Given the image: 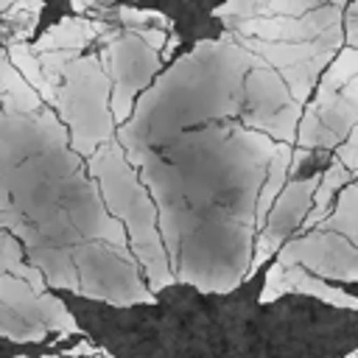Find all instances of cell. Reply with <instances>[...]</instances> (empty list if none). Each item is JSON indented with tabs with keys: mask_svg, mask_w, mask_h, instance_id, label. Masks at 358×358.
<instances>
[{
	"mask_svg": "<svg viewBox=\"0 0 358 358\" xmlns=\"http://www.w3.org/2000/svg\"><path fill=\"white\" fill-rule=\"evenodd\" d=\"M257 62L229 31L199 42L154 78L137 98L131 117L117 129L126 157L159 151L193 129L241 120L243 78Z\"/></svg>",
	"mask_w": 358,
	"mask_h": 358,
	"instance_id": "6da1fadb",
	"label": "cell"
},
{
	"mask_svg": "<svg viewBox=\"0 0 358 358\" xmlns=\"http://www.w3.org/2000/svg\"><path fill=\"white\" fill-rule=\"evenodd\" d=\"M87 171L95 179L109 215L123 224L129 249H131L134 260H140L145 268L148 291L154 294V291H162L171 282H176L162 235H159V218H157L154 199L145 190V185L140 182L137 168L126 159V151L117 143V137L109 140L106 145H101L87 159Z\"/></svg>",
	"mask_w": 358,
	"mask_h": 358,
	"instance_id": "7a4b0ae2",
	"label": "cell"
},
{
	"mask_svg": "<svg viewBox=\"0 0 358 358\" xmlns=\"http://www.w3.org/2000/svg\"><path fill=\"white\" fill-rule=\"evenodd\" d=\"M53 106L70 129V148L84 159L117 137V123L112 117V84L101 56L90 53L67 64Z\"/></svg>",
	"mask_w": 358,
	"mask_h": 358,
	"instance_id": "3957f363",
	"label": "cell"
},
{
	"mask_svg": "<svg viewBox=\"0 0 358 358\" xmlns=\"http://www.w3.org/2000/svg\"><path fill=\"white\" fill-rule=\"evenodd\" d=\"M173 28H126L101 50V64L112 84V117L117 129L131 117L137 98L154 84L162 62L173 53Z\"/></svg>",
	"mask_w": 358,
	"mask_h": 358,
	"instance_id": "277c9868",
	"label": "cell"
},
{
	"mask_svg": "<svg viewBox=\"0 0 358 358\" xmlns=\"http://www.w3.org/2000/svg\"><path fill=\"white\" fill-rule=\"evenodd\" d=\"M78 271V294L109 299L115 305L154 302V294L137 277V260L129 249H115L101 241H84L73 249Z\"/></svg>",
	"mask_w": 358,
	"mask_h": 358,
	"instance_id": "5b68a950",
	"label": "cell"
},
{
	"mask_svg": "<svg viewBox=\"0 0 358 358\" xmlns=\"http://www.w3.org/2000/svg\"><path fill=\"white\" fill-rule=\"evenodd\" d=\"M305 106L291 95L282 76L257 62L243 78V112L241 123L260 134H268L274 143H296V129Z\"/></svg>",
	"mask_w": 358,
	"mask_h": 358,
	"instance_id": "8992f818",
	"label": "cell"
},
{
	"mask_svg": "<svg viewBox=\"0 0 358 358\" xmlns=\"http://www.w3.org/2000/svg\"><path fill=\"white\" fill-rule=\"evenodd\" d=\"M280 266H302L322 280H358V246L330 229H310L291 238L277 252Z\"/></svg>",
	"mask_w": 358,
	"mask_h": 358,
	"instance_id": "52a82bcc",
	"label": "cell"
},
{
	"mask_svg": "<svg viewBox=\"0 0 358 358\" xmlns=\"http://www.w3.org/2000/svg\"><path fill=\"white\" fill-rule=\"evenodd\" d=\"M319 173H313L308 179H288V185L282 187V193L277 196V201L266 218V227L255 235V252H252V266H249L246 277H252L263 263H268V257L277 255L291 241V235L296 229H302V224L310 213V204H313V193L319 187Z\"/></svg>",
	"mask_w": 358,
	"mask_h": 358,
	"instance_id": "ba28073f",
	"label": "cell"
},
{
	"mask_svg": "<svg viewBox=\"0 0 358 358\" xmlns=\"http://www.w3.org/2000/svg\"><path fill=\"white\" fill-rule=\"evenodd\" d=\"M282 268H285V266H282ZM282 277H285V294H288V291H294V294H308V296H316V299H322V302H327V305H333V308L358 310V296H352V294H347V291L330 285L327 280L310 274V271L302 268V266H288Z\"/></svg>",
	"mask_w": 358,
	"mask_h": 358,
	"instance_id": "9c48e42d",
	"label": "cell"
},
{
	"mask_svg": "<svg viewBox=\"0 0 358 358\" xmlns=\"http://www.w3.org/2000/svg\"><path fill=\"white\" fill-rule=\"evenodd\" d=\"M319 227L322 229H330V232H338L350 243L358 246V182H350V185L341 187L338 201H336V210H330V215Z\"/></svg>",
	"mask_w": 358,
	"mask_h": 358,
	"instance_id": "30bf717a",
	"label": "cell"
},
{
	"mask_svg": "<svg viewBox=\"0 0 358 358\" xmlns=\"http://www.w3.org/2000/svg\"><path fill=\"white\" fill-rule=\"evenodd\" d=\"M285 268L274 260L271 263V268H268V274H266V282H263V291H260V302H274V299H280L282 294H285Z\"/></svg>",
	"mask_w": 358,
	"mask_h": 358,
	"instance_id": "8fae6325",
	"label": "cell"
},
{
	"mask_svg": "<svg viewBox=\"0 0 358 358\" xmlns=\"http://www.w3.org/2000/svg\"><path fill=\"white\" fill-rule=\"evenodd\" d=\"M344 48L358 50V0H350L344 8Z\"/></svg>",
	"mask_w": 358,
	"mask_h": 358,
	"instance_id": "7c38bea8",
	"label": "cell"
},
{
	"mask_svg": "<svg viewBox=\"0 0 358 358\" xmlns=\"http://www.w3.org/2000/svg\"><path fill=\"white\" fill-rule=\"evenodd\" d=\"M70 3H73L76 11H81V8H87V6H92V3H98V0H70Z\"/></svg>",
	"mask_w": 358,
	"mask_h": 358,
	"instance_id": "4fadbf2b",
	"label": "cell"
},
{
	"mask_svg": "<svg viewBox=\"0 0 358 358\" xmlns=\"http://www.w3.org/2000/svg\"><path fill=\"white\" fill-rule=\"evenodd\" d=\"M344 358H358V352H355V350H352V352H350V355H344Z\"/></svg>",
	"mask_w": 358,
	"mask_h": 358,
	"instance_id": "5bb4252c",
	"label": "cell"
},
{
	"mask_svg": "<svg viewBox=\"0 0 358 358\" xmlns=\"http://www.w3.org/2000/svg\"><path fill=\"white\" fill-rule=\"evenodd\" d=\"M17 358H28V355H17Z\"/></svg>",
	"mask_w": 358,
	"mask_h": 358,
	"instance_id": "9a60e30c",
	"label": "cell"
},
{
	"mask_svg": "<svg viewBox=\"0 0 358 358\" xmlns=\"http://www.w3.org/2000/svg\"><path fill=\"white\" fill-rule=\"evenodd\" d=\"M98 358H103V355H98Z\"/></svg>",
	"mask_w": 358,
	"mask_h": 358,
	"instance_id": "2e32d148",
	"label": "cell"
}]
</instances>
